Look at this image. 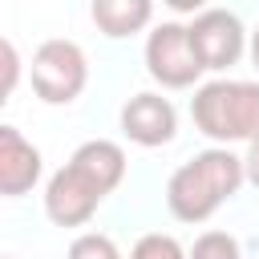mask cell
Here are the masks:
<instances>
[{"label": "cell", "instance_id": "9a60e30c", "mask_svg": "<svg viewBox=\"0 0 259 259\" xmlns=\"http://www.w3.org/2000/svg\"><path fill=\"white\" fill-rule=\"evenodd\" d=\"M243 182H251L259 190V138L247 142V154H243Z\"/></svg>", "mask_w": 259, "mask_h": 259}, {"label": "cell", "instance_id": "7a4b0ae2", "mask_svg": "<svg viewBox=\"0 0 259 259\" xmlns=\"http://www.w3.org/2000/svg\"><path fill=\"white\" fill-rule=\"evenodd\" d=\"M194 130L219 146L259 138V81H206L190 97Z\"/></svg>", "mask_w": 259, "mask_h": 259}, {"label": "cell", "instance_id": "6da1fadb", "mask_svg": "<svg viewBox=\"0 0 259 259\" xmlns=\"http://www.w3.org/2000/svg\"><path fill=\"white\" fill-rule=\"evenodd\" d=\"M243 186V158L227 146H210L182 162L166 182V206L178 223H206Z\"/></svg>", "mask_w": 259, "mask_h": 259}, {"label": "cell", "instance_id": "3957f363", "mask_svg": "<svg viewBox=\"0 0 259 259\" xmlns=\"http://www.w3.org/2000/svg\"><path fill=\"white\" fill-rule=\"evenodd\" d=\"M89 85V57L77 40H45L32 53V93L45 105H73Z\"/></svg>", "mask_w": 259, "mask_h": 259}, {"label": "cell", "instance_id": "52a82bcc", "mask_svg": "<svg viewBox=\"0 0 259 259\" xmlns=\"http://www.w3.org/2000/svg\"><path fill=\"white\" fill-rule=\"evenodd\" d=\"M121 134L134 142V146H166L174 142L178 134V113L170 105V97L162 93H134L125 105H121Z\"/></svg>", "mask_w": 259, "mask_h": 259}, {"label": "cell", "instance_id": "9c48e42d", "mask_svg": "<svg viewBox=\"0 0 259 259\" xmlns=\"http://www.w3.org/2000/svg\"><path fill=\"white\" fill-rule=\"evenodd\" d=\"M89 16H93V24H97L101 36L125 40V36L142 32L154 20V0H93Z\"/></svg>", "mask_w": 259, "mask_h": 259}, {"label": "cell", "instance_id": "5bb4252c", "mask_svg": "<svg viewBox=\"0 0 259 259\" xmlns=\"http://www.w3.org/2000/svg\"><path fill=\"white\" fill-rule=\"evenodd\" d=\"M20 73H24V61H20V53H16V45L0 36V109L8 105V97H12V89L20 85Z\"/></svg>", "mask_w": 259, "mask_h": 259}, {"label": "cell", "instance_id": "ba28073f", "mask_svg": "<svg viewBox=\"0 0 259 259\" xmlns=\"http://www.w3.org/2000/svg\"><path fill=\"white\" fill-rule=\"evenodd\" d=\"M40 150L16 130V125H0V194L4 198H20L40 182Z\"/></svg>", "mask_w": 259, "mask_h": 259}, {"label": "cell", "instance_id": "30bf717a", "mask_svg": "<svg viewBox=\"0 0 259 259\" xmlns=\"http://www.w3.org/2000/svg\"><path fill=\"white\" fill-rule=\"evenodd\" d=\"M69 162H77L105 194L125 178V150L117 146V142H109V138H93V142H81L77 150H73V158Z\"/></svg>", "mask_w": 259, "mask_h": 259}, {"label": "cell", "instance_id": "8fae6325", "mask_svg": "<svg viewBox=\"0 0 259 259\" xmlns=\"http://www.w3.org/2000/svg\"><path fill=\"white\" fill-rule=\"evenodd\" d=\"M186 259H243V247L227 231H202L194 239V247L186 251Z\"/></svg>", "mask_w": 259, "mask_h": 259}, {"label": "cell", "instance_id": "2e32d148", "mask_svg": "<svg viewBox=\"0 0 259 259\" xmlns=\"http://www.w3.org/2000/svg\"><path fill=\"white\" fill-rule=\"evenodd\" d=\"M162 4H170L174 12H202L206 0H162Z\"/></svg>", "mask_w": 259, "mask_h": 259}, {"label": "cell", "instance_id": "e0dca14e", "mask_svg": "<svg viewBox=\"0 0 259 259\" xmlns=\"http://www.w3.org/2000/svg\"><path fill=\"white\" fill-rule=\"evenodd\" d=\"M251 61H255V69H259V28L251 32Z\"/></svg>", "mask_w": 259, "mask_h": 259}, {"label": "cell", "instance_id": "277c9868", "mask_svg": "<svg viewBox=\"0 0 259 259\" xmlns=\"http://www.w3.org/2000/svg\"><path fill=\"white\" fill-rule=\"evenodd\" d=\"M186 36H190V49L202 65V73H223L231 69L243 49H247V28L235 12L227 8H202L190 24H186Z\"/></svg>", "mask_w": 259, "mask_h": 259}, {"label": "cell", "instance_id": "8992f818", "mask_svg": "<svg viewBox=\"0 0 259 259\" xmlns=\"http://www.w3.org/2000/svg\"><path fill=\"white\" fill-rule=\"evenodd\" d=\"M101 202H105V190L77 162H65L49 178V186H45V214L57 227H81V223H89Z\"/></svg>", "mask_w": 259, "mask_h": 259}, {"label": "cell", "instance_id": "5b68a950", "mask_svg": "<svg viewBox=\"0 0 259 259\" xmlns=\"http://www.w3.org/2000/svg\"><path fill=\"white\" fill-rule=\"evenodd\" d=\"M146 73L162 89H190L202 77V65L190 49L186 24H158L146 36Z\"/></svg>", "mask_w": 259, "mask_h": 259}, {"label": "cell", "instance_id": "4fadbf2b", "mask_svg": "<svg viewBox=\"0 0 259 259\" xmlns=\"http://www.w3.org/2000/svg\"><path fill=\"white\" fill-rule=\"evenodd\" d=\"M130 259H186V251H182V243H178L174 235L154 231V235H142V239L134 243Z\"/></svg>", "mask_w": 259, "mask_h": 259}, {"label": "cell", "instance_id": "ac0fdd59", "mask_svg": "<svg viewBox=\"0 0 259 259\" xmlns=\"http://www.w3.org/2000/svg\"><path fill=\"white\" fill-rule=\"evenodd\" d=\"M0 259H12V255H0Z\"/></svg>", "mask_w": 259, "mask_h": 259}, {"label": "cell", "instance_id": "7c38bea8", "mask_svg": "<svg viewBox=\"0 0 259 259\" xmlns=\"http://www.w3.org/2000/svg\"><path fill=\"white\" fill-rule=\"evenodd\" d=\"M69 259H121V251H117V243L109 235L85 231V235H77L69 243Z\"/></svg>", "mask_w": 259, "mask_h": 259}]
</instances>
